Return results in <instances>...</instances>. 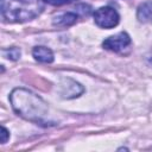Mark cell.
<instances>
[{"mask_svg":"<svg viewBox=\"0 0 152 152\" xmlns=\"http://www.w3.org/2000/svg\"><path fill=\"white\" fill-rule=\"evenodd\" d=\"M10 101L13 110L25 120L36 124L45 122L49 108L46 102L38 95L24 88H15L10 95Z\"/></svg>","mask_w":152,"mask_h":152,"instance_id":"6da1fadb","label":"cell"},{"mask_svg":"<svg viewBox=\"0 0 152 152\" xmlns=\"http://www.w3.org/2000/svg\"><path fill=\"white\" fill-rule=\"evenodd\" d=\"M42 11L40 0H1V15L6 21L25 23L38 17Z\"/></svg>","mask_w":152,"mask_h":152,"instance_id":"7a4b0ae2","label":"cell"},{"mask_svg":"<svg viewBox=\"0 0 152 152\" xmlns=\"http://www.w3.org/2000/svg\"><path fill=\"white\" fill-rule=\"evenodd\" d=\"M119 14L110 6L100 7L94 12V21L102 28H112L119 24Z\"/></svg>","mask_w":152,"mask_h":152,"instance_id":"3957f363","label":"cell"},{"mask_svg":"<svg viewBox=\"0 0 152 152\" xmlns=\"http://www.w3.org/2000/svg\"><path fill=\"white\" fill-rule=\"evenodd\" d=\"M129 44H131V37L126 32H119L114 36H110L107 39H104L102 43L104 49L109 51H114V52L121 51Z\"/></svg>","mask_w":152,"mask_h":152,"instance_id":"277c9868","label":"cell"},{"mask_svg":"<svg viewBox=\"0 0 152 152\" xmlns=\"http://www.w3.org/2000/svg\"><path fill=\"white\" fill-rule=\"evenodd\" d=\"M61 87H62L61 95L64 99H74L83 93V87L76 81L70 78H64Z\"/></svg>","mask_w":152,"mask_h":152,"instance_id":"5b68a950","label":"cell"},{"mask_svg":"<svg viewBox=\"0 0 152 152\" xmlns=\"http://www.w3.org/2000/svg\"><path fill=\"white\" fill-rule=\"evenodd\" d=\"M77 19H78V15L76 13L66 12V13L55 17L52 20V24L53 26H57V27H68V26L74 25L77 21Z\"/></svg>","mask_w":152,"mask_h":152,"instance_id":"8992f818","label":"cell"},{"mask_svg":"<svg viewBox=\"0 0 152 152\" xmlns=\"http://www.w3.org/2000/svg\"><path fill=\"white\" fill-rule=\"evenodd\" d=\"M32 55L34 57L36 61L40 62V63H52L55 57H53V52L45 46H36L32 50Z\"/></svg>","mask_w":152,"mask_h":152,"instance_id":"52a82bcc","label":"cell"},{"mask_svg":"<svg viewBox=\"0 0 152 152\" xmlns=\"http://www.w3.org/2000/svg\"><path fill=\"white\" fill-rule=\"evenodd\" d=\"M137 18L141 23H152V1L142 2L138 7Z\"/></svg>","mask_w":152,"mask_h":152,"instance_id":"ba28073f","label":"cell"},{"mask_svg":"<svg viewBox=\"0 0 152 152\" xmlns=\"http://www.w3.org/2000/svg\"><path fill=\"white\" fill-rule=\"evenodd\" d=\"M2 56L7 59L17 61L20 57V50L18 48H10V49H2Z\"/></svg>","mask_w":152,"mask_h":152,"instance_id":"9c48e42d","label":"cell"},{"mask_svg":"<svg viewBox=\"0 0 152 152\" xmlns=\"http://www.w3.org/2000/svg\"><path fill=\"white\" fill-rule=\"evenodd\" d=\"M43 1L49 4V5H52V6H61V5H64V4H69L74 0H43Z\"/></svg>","mask_w":152,"mask_h":152,"instance_id":"30bf717a","label":"cell"},{"mask_svg":"<svg viewBox=\"0 0 152 152\" xmlns=\"http://www.w3.org/2000/svg\"><path fill=\"white\" fill-rule=\"evenodd\" d=\"M76 8H77V12H81L83 15H84V14H86V15H88V14L90 13V10H91V8H90V6H89V5H86V4L78 5Z\"/></svg>","mask_w":152,"mask_h":152,"instance_id":"8fae6325","label":"cell"},{"mask_svg":"<svg viewBox=\"0 0 152 152\" xmlns=\"http://www.w3.org/2000/svg\"><path fill=\"white\" fill-rule=\"evenodd\" d=\"M8 138H10V132L2 126V127H1V144L7 142Z\"/></svg>","mask_w":152,"mask_h":152,"instance_id":"7c38bea8","label":"cell"}]
</instances>
